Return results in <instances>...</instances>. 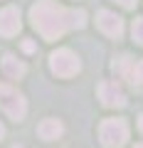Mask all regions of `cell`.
<instances>
[{
    "mask_svg": "<svg viewBox=\"0 0 143 148\" xmlns=\"http://www.w3.org/2000/svg\"><path fill=\"white\" fill-rule=\"evenodd\" d=\"M30 20L44 40H59L69 30H81L86 25V12L67 10L52 0H37V5L30 10Z\"/></svg>",
    "mask_w": 143,
    "mask_h": 148,
    "instance_id": "6da1fadb",
    "label": "cell"
},
{
    "mask_svg": "<svg viewBox=\"0 0 143 148\" xmlns=\"http://www.w3.org/2000/svg\"><path fill=\"white\" fill-rule=\"evenodd\" d=\"M99 138L106 148H121L128 141V123L123 119H106L99 126Z\"/></svg>",
    "mask_w": 143,
    "mask_h": 148,
    "instance_id": "7a4b0ae2",
    "label": "cell"
},
{
    "mask_svg": "<svg viewBox=\"0 0 143 148\" xmlns=\"http://www.w3.org/2000/svg\"><path fill=\"white\" fill-rule=\"evenodd\" d=\"M49 69H52L57 77L67 79V77H74L81 69V62H79V57H77L72 49L64 47V49H57V52L49 54Z\"/></svg>",
    "mask_w": 143,
    "mask_h": 148,
    "instance_id": "3957f363",
    "label": "cell"
},
{
    "mask_svg": "<svg viewBox=\"0 0 143 148\" xmlns=\"http://www.w3.org/2000/svg\"><path fill=\"white\" fill-rule=\"evenodd\" d=\"M0 109L5 111L12 121H22L27 114V101L22 99V94H17L10 86H0Z\"/></svg>",
    "mask_w": 143,
    "mask_h": 148,
    "instance_id": "277c9868",
    "label": "cell"
},
{
    "mask_svg": "<svg viewBox=\"0 0 143 148\" xmlns=\"http://www.w3.org/2000/svg\"><path fill=\"white\" fill-rule=\"evenodd\" d=\"M96 91H99L101 104L109 106V109H121V106H126V94H123V89L116 82H101Z\"/></svg>",
    "mask_w": 143,
    "mask_h": 148,
    "instance_id": "5b68a950",
    "label": "cell"
},
{
    "mask_svg": "<svg viewBox=\"0 0 143 148\" xmlns=\"http://www.w3.org/2000/svg\"><path fill=\"white\" fill-rule=\"evenodd\" d=\"M96 25H99V30L104 32L106 37L118 40V37L123 35V20L111 10H101L99 15H96Z\"/></svg>",
    "mask_w": 143,
    "mask_h": 148,
    "instance_id": "8992f818",
    "label": "cell"
},
{
    "mask_svg": "<svg viewBox=\"0 0 143 148\" xmlns=\"http://www.w3.org/2000/svg\"><path fill=\"white\" fill-rule=\"evenodd\" d=\"M20 27H22V22H20V10H17V8L8 5V8L0 10V35H3V37L17 35Z\"/></svg>",
    "mask_w": 143,
    "mask_h": 148,
    "instance_id": "52a82bcc",
    "label": "cell"
},
{
    "mask_svg": "<svg viewBox=\"0 0 143 148\" xmlns=\"http://www.w3.org/2000/svg\"><path fill=\"white\" fill-rule=\"evenodd\" d=\"M3 72H5L8 79H20V77H25L27 67L22 59H17L15 54H5L3 57Z\"/></svg>",
    "mask_w": 143,
    "mask_h": 148,
    "instance_id": "ba28073f",
    "label": "cell"
},
{
    "mask_svg": "<svg viewBox=\"0 0 143 148\" xmlns=\"http://www.w3.org/2000/svg\"><path fill=\"white\" fill-rule=\"evenodd\" d=\"M62 131H64V126L57 121V119H44V121L37 126L40 138H44V141H57V138L62 136Z\"/></svg>",
    "mask_w": 143,
    "mask_h": 148,
    "instance_id": "9c48e42d",
    "label": "cell"
},
{
    "mask_svg": "<svg viewBox=\"0 0 143 148\" xmlns=\"http://www.w3.org/2000/svg\"><path fill=\"white\" fill-rule=\"evenodd\" d=\"M133 67H136V64L131 62V57H118L116 62H114V72H116V74H121V77H126V79H131Z\"/></svg>",
    "mask_w": 143,
    "mask_h": 148,
    "instance_id": "30bf717a",
    "label": "cell"
},
{
    "mask_svg": "<svg viewBox=\"0 0 143 148\" xmlns=\"http://www.w3.org/2000/svg\"><path fill=\"white\" fill-rule=\"evenodd\" d=\"M131 35H133V40H136L138 45H143V17H136V20H133Z\"/></svg>",
    "mask_w": 143,
    "mask_h": 148,
    "instance_id": "8fae6325",
    "label": "cell"
},
{
    "mask_svg": "<svg viewBox=\"0 0 143 148\" xmlns=\"http://www.w3.org/2000/svg\"><path fill=\"white\" fill-rule=\"evenodd\" d=\"M131 82H133V84H138V86L143 84V62H138L136 67H133V74H131Z\"/></svg>",
    "mask_w": 143,
    "mask_h": 148,
    "instance_id": "7c38bea8",
    "label": "cell"
},
{
    "mask_svg": "<svg viewBox=\"0 0 143 148\" xmlns=\"http://www.w3.org/2000/svg\"><path fill=\"white\" fill-rule=\"evenodd\" d=\"M114 3H118V5H121V8H126V10L136 8V0H114Z\"/></svg>",
    "mask_w": 143,
    "mask_h": 148,
    "instance_id": "4fadbf2b",
    "label": "cell"
},
{
    "mask_svg": "<svg viewBox=\"0 0 143 148\" xmlns=\"http://www.w3.org/2000/svg\"><path fill=\"white\" fill-rule=\"evenodd\" d=\"M22 49H25V52H35V42H30V40L22 42Z\"/></svg>",
    "mask_w": 143,
    "mask_h": 148,
    "instance_id": "5bb4252c",
    "label": "cell"
},
{
    "mask_svg": "<svg viewBox=\"0 0 143 148\" xmlns=\"http://www.w3.org/2000/svg\"><path fill=\"white\" fill-rule=\"evenodd\" d=\"M138 126H141V131H143V114L138 116Z\"/></svg>",
    "mask_w": 143,
    "mask_h": 148,
    "instance_id": "9a60e30c",
    "label": "cell"
},
{
    "mask_svg": "<svg viewBox=\"0 0 143 148\" xmlns=\"http://www.w3.org/2000/svg\"><path fill=\"white\" fill-rule=\"evenodd\" d=\"M5 136V126H3V123H0V138Z\"/></svg>",
    "mask_w": 143,
    "mask_h": 148,
    "instance_id": "2e32d148",
    "label": "cell"
},
{
    "mask_svg": "<svg viewBox=\"0 0 143 148\" xmlns=\"http://www.w3.org/2000/svg\"><path fill=\"white\" fill-rule=\"evenodd\" d=\"M133 148H143V143H136V146H133Z\"/></svg>",
    "mask_w": 143,
    "mask_h": 148,
    "instance_id": "e0dca14e",
    "label": "cell"
}]
</instances>
